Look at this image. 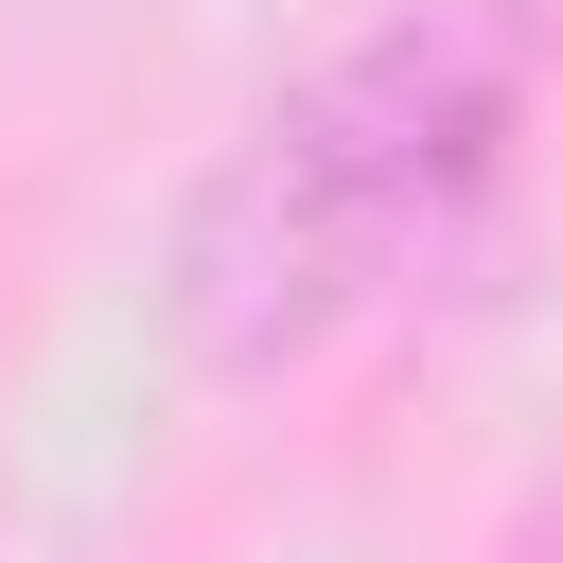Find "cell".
Segmentation results:
<instances>
[{
  "label": "cell",
  "mask_w": 563,
  "mask_h": 563,
  "mask_svg": "<svg viewBox=\"0 0 563 563\" xmlns=\"http://www.w3.org/2000/svg\"><path fill=\"white\" fill-rule=\"evenodd\" d=\"M528 88H545V0H369L176 194V264H158L176 352L211 387H282L299 352L387 317L493 211Z\"/></svg>",
  "instance_id": "obj_1"
},
{
  "label": "cell",
  "mask_w": 563,
  "mask_h": 563,
  "mask_svg": "<svg viewBox=\"0 0 563 563\" xmlns=\"http://www.w3.org/2000/svg\"><path fill=\"white\" fill-rule=\"evenodd\" d=\"M493 563H563V475H545V493H528V510L493 528Z\"/></svg>",
  "instance_id": "obj_2"
}]
</instances>
